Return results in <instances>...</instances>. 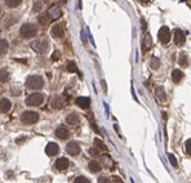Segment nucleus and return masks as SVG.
<instances>
[{"label":"nucleus","mask_w":191,"mask_h":183,"mask_svg":"<svg viewBox=\"0 0 191 183\" xmlns=\"http://www.w3.org/2000/svg\"><path fill=\"white\" fill-rule=\"evenodd\" d=\"M44 85V80H43L41 76L39 75H32L27 77V81H26V86L27 89H32V90H39L43 88Z\"/></svg>","instance_id":"1"},{"label":"nucleus","mask_w":191,"mask_h":183,"mask_svg":"<svg viewBox=\"0 0 191 183\" xmlns=\"http://www.w3.org/2000/svg\"><path fill=\"white\" fill-rule=\"evenodd\" d=\"M38 34V28L32 23H25L20 30V35L25 39H31Z\"/></svg>","instance_id":"2"},{"label":"nucleus","mask_w":191,"mask_h":183,"mask_svg":"<svg viewBox=\"0 0 191 183\" xmlns=\"http://www.w3.org/2000/svg\"><path fill=\"white\" fill-rule=\"evenodd\" d=\"M31 48L34 50L36 52V53H47L48 48H49V43L45 39H39V40H34L31 43Z\"/></svg>","instance_id":"3"},{"label":"nucleus","mask_w":191,"mask_h":183,"mask_svg":"<svg viewBox=\"0 0 191 183\" xmlns=\"http://www.w3.org/2000/svg\"><path fill=\"white\" fill-rule=\"evenodd\" d=\"M39 120V114L35 111H25L21 115V121L23 124H35Z\"/></svg>","instance_id":"4"},{"label":"nucleus","mask_w":191,"mask_h":183,"mask_svg":"<svg viewBox=\"0 0 191 183\" xmlns=\"http://www.w3.org/2000/svg\"><path fill=\"white\" fill-rule=\"evenodd\" d=\"M44 102V95L40 93H34L31 95H29L26 99V104L27 106H40Z\"/></svg>","instance_id":"5"},{"label":"nucleus","mask_w":191,"mask_h":183,"mask_svg":"<svg viewBox=\"0 0 191 183\" xmlns=\"http://www.w3.org/2000/svg\"><path fill=\"white\" fill-rule=\"evenodd\" d=\"M158 38H159V41H162L163 44H167V43L171 40V30H169L167 26L160 27L159 32H158Z\"/></svg>","instance_id":"6"},{"label":"nucleus","mask_w":191,"mask_h":183,"mask_svg":"<svg viewBox=\"0 0 191 183\" xmlns=\"http://www.w3.org/2000/svg\"><path fill=\"white\" fill-rule=\"evenodd\" d=\"M50 35L53 36L54 39H62L63 35H65V30H63V25L57 23L54 25L50 30Z\"/></svg>","instance_id":"7"},{"label":"nucleus","mask_w":191,"mask_h":183,"mask_svg":"<svg viewBox=\"0 0 191 183\" xmlns=\"http://www.w3.org/2000/svg\"><path fill=\"white\" fill-rule=\"evenodd\" d=\"M66 151H67V154H70L71 156H77V155L80 154V146H79V143L70 142L66 146Z\"/></svg>","instance_id":"8"},{"label":"nucleus","mask_w":191,"mask_h":183,"mask_svg":"<svg viewBox=\"0 0 191 183\" xmlns=\"http://www.w3.org/2000/svg\"><path fill=\"white\" fill-rule=\"evenodd\" d=\"M48 16L50 17V20H58L62 16V10H61V8L58 5H52L48 9Z\"/></svg>","instance_id":"9"},{"label":"nucleus","mask_w":191,"mask_h":183,"mask_svg":"<svg viewBox=\"0 0 191 183\" xmlns=\"http://www.w3.org/2000/svg\"><path fill=\"white\" fill-rule=\"evenodd\" d=\"M185 41H186L185 32L182 31V30H176V31H174V43H176V45L182 46L185 44Z\"/></svg>","instance_id":"10"},{"label":"nucleus","mask_w":191,"mask_h":183,"mask_svg":"<svg viewBox=\"0 0 191 183\" xmlns=\"http://www.w3.org/2000/svg\"><path fill=\"white\" fill-rule=\"evenodd\" d=\"M50 104L53 108H56V110H61V108H63V106H65V99L62 97H59V95H56V97L50 99Z\"/></svg>","instance_id":"11"},{"label":"nucleus","mask_w":191,"mask_h":183,"mask_svg":"<svg viewBox=\"0 0 191 183\" xmlns=\"http://www.w3.org/2000/svg\"><path fill=\"white\" fill-rule=\"evenodd\" d=\"M59 152V147L57 143H53V142H50V143H48L47 147H45V154L47 155H49V156H54V155H57Z\"/></svg>","instance_id":"12"},{"label":"nucleus","mask_w":191,"mask_h":183,"mask_svg":"<svg viewBox=\"0 0 191 183\" xmlns=\"http://www.w3.org/2000/svg\"><path fill=\"white\" fill-rule=\"evenodd\" d=\"M75 103L79 106L80 108H83V110H86V108L90 107V99L88 97H77Z\"/></svg>","instance_id":"13"},{"label":"nucleus","mask_w":191,"mask_h":183,"mask_svg":"<svg viewBox=\"0 0 191 183\" xmlns=\"http://www.w3.org/2000/svg\"><path fill=\"white\" fill-rule=\"evenodd\" d=\"M56 136L59 139H67L70 137V132H68L65 126H58V128L56 129Z\"/></svg>","instance_id":"14"},{"label":"nucleus","mask_w":191,"mask_h":183,"mask_svg":"<svg viewBox=\"0 0 191 183\" xmlns=\"http://www.w3.org/2000/svg\"><path fill=\"white\" fill-rule=\"evenodd\" d=\"M70 165V161H68L66 158H59L57 161H56V168L58 170H66Z\"/></svg>","instance_id":"15"},{"label":"nucleus","mask_w":191,"mask_h":183,"mask_svg":"<svg viewBox=\"0 0 191 183\" xmlns=\"http://www.w3.org/2000/svg\"><path fill=\"white\" fill-rule=\"evenodd\" d=\"M66 123H67L68 125H71V126H76V125H79L80 119H79V116H77V114L72 112V114L67 115V117H66Z\"/></svg>","instance_id":"16"},{"label":"nucleus","mask_w":191,"mask_h":183,"mask_svg":"<svg viewBox=\"0 0 191 183\" xmlns=\"http://www.w3.org/2000/svg\"><path fill=\"white\" fill-rule=\"evenodd\" d=\"M12 108V103L9 99H7V98H3V99H0V112L2 114H5V112H8Z\"/></svg>","instance_id":"17"},{"label":"nucleus","mask_w":191,"mask_h":183,"mask_svg":"<svg viewBox=\"0 0 191 183\" xmlns=\"http://www.w3.org/2000/svg\"><path fill=\"white\" fill-rule=\"evenodd\" d=\"M155 95H156V98H158V101H160V102H165L167 101V95H165V92H164L163 86H156Z\"/></svg>","instance_id":"18"},{"label":"nucleus","mask_w":191,"mask_h":183,"mask_svg":"<svg viewBox=\"0 0 191 183\" xmlns=\"http://www.w3.org/2000/svg\"><path fill=\"white\" fill-rule=\"evenodd\" d=\"M151 44H153V40H151L150 34H146L145 38L142 40V52H147L151 48Z\"/></svg>","instance_id":"19"},{"label":"nucleus","mask_w":191,"mask_h":183,"mask_svg":"<svg viewBox=\"0 0 191 183\" xmlns=\"http://www.w3.org/2000/svg\"><path fill=\"white\" fill-rule=\"evenodd\" d=\"M8 49H9V43H8V40H5V39H2V40H0V56L7 54Z\"/></svg>","instance_id":"20"},{"label":"nucleus","mask_w":191,"mask_h":183,"mask_svg":"<svg viewBox=\"0 0 191 183\" xmlns=\"http://www.w3.org/2000/svg\"><path fill=\"white\" fill-rule=\"evenodd\" d=\"M88 168H89V170L93 173H98V172H101V169H102L101 164L97 163V161H90L88 164Z\"/></svg>","instance_id":"21"},{"label":"nucleus","mask_w":191,"mask_h":183,"mask_svg":"<svg viewBox=\"0 0 191 183\" xmlns=\"http://www.w3.org/2000/svg\"><path fill=\"white\" fill-rule=\"evenodd\" d=\"M182 77H183V72L181 71V70H173L172 72V80L174 82H180L182 80Z\"/></svg>","instance_id":"22"},{"label":"nucleus","mask_w":191,"mask_h":183,"mask_svg":"<svg viewBox=\"0 0 191 183\" xmlns=\"http://www.w3.org/2000/svg\"><path fill=\"white\" fill-rule=\"evenodd\" d=\"M178 63H180L181 67H187L189 66V57H187V54H186V53H183V52L180 54Z\"/></svg>","instance_id":"23"},{"label":"nucleus","mask_w":191,"mask_h":183,"mask_svg":"<svg viewBox=\"0 0 191 183\" xmlns=\"http://www.w3.org/2000/svg\"><path fill=\"white\" fill-rule=\"evenodd\" d=\"M66 68L68 72H77V66L74 61H68L67 64H66Z\"/></svg>","instance_id":"24"},{"label":"nucleus","mask_w":191,"mask_h":183,"mask_svg":"<svg viewBox=\"0 0 191 183\" xmlns=\"http://www.w3.org/2000/svg\"><path fill=\"white\" fill-rule=\"evenodd\" d=\"M94 145H96V147H97L98 150H102V151H107V147H106V145L103 143L101 139H98V138H96L94 139Z\"/></svg>","instance_id":"25"},{"label":"nucleus","mask_w":191,"mask_h":183,"mask_svg":"<svg viewBox=\"0 0 191 183\" xmlns=\"http://www.w3.org/2000/svg\"><path fill=\"white\" fill-rule=\"evenodd\" d=\"M49 21H50V17L48 16V13H45V14H41L40 17H39V22H40V25L43 26H45L49 23Z\"/></svg>","instance_id":"26"},{"label":"nucleus","mask_w":191,"mask_h":183,"mask_svg":"<svg viewBox=\"0 0 191 183\" xmlns=\"http://www.w3.org/2000/svg\"><path fill=\"white\" fill-rule=\"evenodd\" d=\"M8 80H9V72H8L7 70H2V71H0V81L7 82Z\"/></svg>","instance_id":"27"},{"label":"nucleus","mask_w":191,"mask_h":183,"mask_svg":"<svg viewBox=\"0 0 191 183\" xmlns=\"http://www.w3.org/2000/svg\"><path fill=\"white\" fill-rule=\"evenodd\" d=\"M21 2H22V0H5L7 5L9 8H17L21 4Z\"/></svg>","instance_id":"28"},{"label":"nucleus","mask_w":191,"mask_h":183,"mask_svg":"<svg viewBox=\"0 0 191 183\" xmlns=\"http://www.w3.org/2000/svg\"><path fill=\"white\" fill-rule=\"evenodd\" d=\"M150 64H151V67L156 70V68L159 67V64H160V61H159L158 58H156V57H153V58H151V62H150Z\"/></svg>","instance_id":"29"},{"label":"nucleus","mask_w":191,"mask_h":183,"mask_svg":"<svg viewBox=\"0 0 191 183\" xmlns=\"http://www.w3.org/2000/svg\"><path fill=\"white\" fill-rule=\"evenodd\" d=\"M74 183H90V182H89V179H86L85 177L80 176V177H76V178H75Z\"/></svg>","instance_id":"30"},{"label":"nucleus","mask_w":191,"mask_h":183,"mask_svg":"<svg viewBox=\"0 0 191 183\" xmlns=\"http://www.w3.org/2000/svg\"><path fill=\"white\" fill-rule=\"evenodd\" d=\"M169 161H171V164L173 165V166H177V160H176V158H174V155H169Z\"/></svg>","instance_id":"31"},{"label":"nucleus","mask_w":191,"mask_h":183,"mask_svg":"<svg viewBox=\"0 0 191 183\" xmlns=\"http://www.w3.org/2000/svg\"><path fill=\"white\" fill-rule=\"evenodd\" d=\"M41 8H43V4L40 2H38V3H35V5H34V12H39Z\"/></svg>","instance_id":"32"},{"label":"nucleus","mask_w":191,"mask_h":183,"mask_svg":"<svg viewBox=\"0 0 191 183\" xmlns=\"http://www.w3.org/2000/svg\"><path fill=\"white\" fill-rule=\"evenodd\" d=\"M186 152H187L189 155H191V139H189V141L186 142Z\"/></svg>","instance_id":"33"},{"label":"nucleus","mask_w":191,"mask_h":183,"mask_svg":"<svg viewBox=\"0 0 191 183\" xmlns=\"http://www.w3.org/2000/svg\"><path fill=\"white\" fill-rule=\"evenodd\" d=\"M89 154L92 155V156H98V155H99V150H97V148H90V150H89Z\"/></svg>","instance_id":"34"},{"label":"nucleus","mask_w":191,"mask_h":183,"mask_svg":"<svg viewBox=\"0 0 191 183\" xmlns=\"http://www.w3.org/2000/svg\"><path fill=\"white\" fill-rule=\"evenodd\" d=\"M98 183H110V181H108V178H106V177H99Z\"/></svg>","instance_id":"35"},{"label":"nucleus","mask_w":191,"mask_h":183,"mask_svg":"<svg viewBox=\"0 0 191 183\" xmlns=\"http://www.w3.org/2000/svg\"><path fill=\"white\" fill-rule=\"evenodd\" d=\"M58 58H59V52L56 50L54 53H53V56H52V61H57Z\"/></svg>","instance_id":"36"},{"label":"nucleus","mask_w":191,"mask_h":183,"mask_svg":"<svg viewBox=\"0 0 191 183\" xmlns=\"http://www.w3.org/2000/svg\"><path fill=\"white\" fill-rule=\"evenodd\" d=\"M114 183H124V182L121 181L120 178H118V177H114Z\"/></svg>","instance_id":"37"},{"label":"nucleus","mask_w":191,"mask_h":183,"mask_svg":"<svg viewBox=\"0 0 191 183\" xmlns=\"http://www.w3.org/2000/svg\"><path fill=\"white\" fill-rule=\"evenodd\" d=\"M140 2H141V3H145V4H146V3H150L151 0H140Z\"/></svg>","instance_id":"38"},{"label":"nucleus","mask_w":191,"mask_h":183,"mask_svg":"<svg viewBox=\"0 0 191 183\" xmlns=\"http://www.w3.org/2000/svg\"><path fill=\"white\" fill-rule=\"evenodd\" d=\"M2 92H3V89H2V88H0V93H2Z\"/></svg>","instance_id":"39"},{"label":"nucleus","mask_w":191,"mask_h":183,"mask_svg":"<svg viewBox=\"0 0 191 183\" xmlns=\"http://www.w3.org/2000/svg\"><path fill=\"white\" fill-rule=\"evenodd\" d=\"M0 14H2V8H0Z\"/></svg>","instance_id":"40"},{"label":"nucleus","mask_w":191,"mask_h":183,"mask_svg":"<svg viewBox=\"0 0 191 183\" xmlns=\"http://www.w3.org/2000/svg\"><path fill=\"white\" fill-rule=\"evenodd\" d=\"M48 2H49V0H48Z\"/></svg>","instance_id":"41"}]
</instances>
